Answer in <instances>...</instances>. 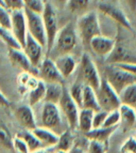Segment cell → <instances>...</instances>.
<instances>
[{
    "instance_id": "6da1fadb",
    "label": "cell",
    "mask_w": 136,
    "mask_h": 153,
    "mask_svg": "<svg viewBox=\"0 0 136 153\" xmlns=\"http://www.w3.org/2000/svg\"><path fill=\"white\" fill-rule=\"evenodd\" d=\"M77 45V30L72 22H69L58 30L51 51L58 56L70 54Z\"/></svg>"
},
{
    "instance_id": "7a4b0ae2",
    "label": "cell",
    "mask_w": 136,
    "mask_h": 153,
    "mask_svg": "<svg viewBox=\"0 0 136 153\" xmlns=\"http://www.w3.org/2000/svg\"><path fill=\"white\" fill-rule=\"evenodd\" d=\"M77 28L84 45L89 46V43L95 36H100L101 28L99 17L96 12L91 11L80 16L77 23Z\"/></svg>"
},
{
    "instance_id": "3957f363",
    "label": "cell",
    "mask_w": 136,
    "mask_h": 153,
    "mask_svg": "<svg viewBox=\"0 0 136 153\" xmlns=\"http://www.w3.org/2000/svg\"><path fill=\"white\" fill-rule=\"evenodd\" d=\"M104 78L117 93L136 82V76L115 64H108L104 70Z\"/></svg>"
},
{
    "instance_id": "277c9868",
    "label": "cell",
    "mask_w": 136,
    "mask_h": 153,
    "mask_svg": "<svg viewBox=\"0 0 136 153\" xmlns=\"http://www.w3.org/2000/svg\"><path fill=\"white\" fill-rule=\"evenodd\" d=\"M78 80L83 82L85 86H89L95 91L99 88L101 82V76L99 74L96 64L87 53H84L81 57L79 64Z\"/></svg>"
},
{
    "instance_id": "5b68a950",
    "label": "cell",
    "mask_w": 136,
    "mask_h": 153,
    "mask_svg": "<svg viewBox=\"0 0 136 153\" xmlns=\"http://www.w3.org/2000/svg\"><path fill=\"white\" fill-rule=\"evenodd\" d=\"M96 95L101 110L110 112L120 107L121 102L119 94L112 88V86L104 77L101 78L100 86L96 90Z\"/></svg>"
},
{
    "instance_id": "8992f818",
    "label": "cell",
    "mask_w": 136,
    "mask_h": 153,
    "mask_svg": "<svg viewBox=\"0 0 136 153\" xmlns=\"http://www.w3.org/2000/svg\"><path fill=\"white\" fill-rule=\"evenodd\" d=\"M44 25L46 30V38H47V51L50 53L54 44V40L58 32V17L56 8L50 2L46 1L45 8L42 13Z\"/></svg>"
},
{
    "instance_id": "52a82bcc",
    "label": "cell",
    "mask_w": 136,
    "mask_h": 153,
    "mask_svg": "<svg viewBox=\"0 0 136 153\" xmlns=\"http://www.w3.org/2000/svg\"><path fill=\"white\" fill-rule=\"evenodd\" d=\"M42 126L53 131L60 135L63 133V121H62V115L58 105L52 104V103H44L42 108V116H40Z\"/></svg>"
},
{
    "instance_id": "ba28073f",
    "label": "cell",
    "mask_w": 136,
    "mask_h": 153,
    "mask_svg": "<svg viewBox=\"0 0 136 153\" xmlns=\"http://www.w3.org/2000/svg\"><path fill=\"white\" fill-rule=\"evenodd\" d=\"M23 12H25L26 19H27L28 33L35 39L43 47H47L46 30L42 14L32 12L28 9H23Z\"/></svg>"
},
{
    "instance_id": "9c48e42d",
    "label": "cell",
    "mask_w": 136,
    "mask_h": 153,
    "mask_svg": "<svg viewBox=\"0 0 136 153\" xmlns=\"http://www.w3.org/2000/svg\"><path fill=\"white\" fill-rule=\"evenodd\" d=\"M58 107H60L61 112L65 116L66 120L68 122V126L72 131L78 128V117L80 107L76 104V102L70 97L69 90L64 86L63 94L58 102Z\"/></svg>"
},
{
    "instance_id": "30bf717a",
    "label": "cell",
    "mask_w": 136,
    "mask_h": 153,
    "mask_svg": "<svg viewBox=\"0 0 136 153\" xmlns=\"http://www.w3.org/2000/svg\"><path fill=\"white\" fill-rule=\"evenodd\" d=\"M98 9L102 14H104L111 19H113L115 23H117L124 29L129 31L133 30V27H132L130 19L124 14V11L120 10L118 7L112 4V3L105 2V1H100L98 4Z\"/></svg>"
},
{
    "instance_id": "8fae6325",
    "label": "cell",
    "mask_w": 136,
    "mask_h": 153,
    "mask_svg": "<svg viewBox=\"0 0 136 153\" xmlns=\"http://www.w3.org/2000/svg\"><path fill=\"white\" fill-rule=\"evenodd\" d=\"M11 31L18 41V43L23 48L26 43V39L28 34L27 28V19L23 10L13 11L11 12Z\"/></svg>"
},
{
    "instance_id": "7c38bea8",
    "label": "cell",
    "mask_w": 136,
    "mask_h": 153,
    "mask_svg": "<svg viewBox=\"0 0 136 153\" xmlns=\"http://www.w3.org/2000/svg\"><path fill=\"white\" fill-rule=\"evenodd\" d=\"M38 75L40 79L45 82H56L64 85V77L61 75L56 68L54 60L50 58L43 59L42 63L38 66Z\"/></svg>"
},
{
    "instance_id": "4fadbf2b",
    "label": "cell",
    "mask_w": 136,
    "mask_h": 153,
    "mask_svg": "<svg viewBox=\"0 0 136 153\" xmlns=\"http://www.w3.org/2000/svg\"><path fill=\"white\" fill-rule=\"evenodd\" d=\"M106 62L107 64L136 63V55L126 45L116 42L113 51L106 58Z\"/></svg>"
},
{
    "instance_id": "5bb4252c",
    "label": "cell",
    "mask_w": 136,
    "mask_h": 153,
    "mask_svg": "<svg viewBox=\"0 0 136 153\" xmlns=\"http://www.w3.org/2000/svg\"><path fill=\"white\" fill-rule=\"evenodd\" d=\"M44 48L45 47L40 45L32 36H30L29 33L27 34V39H26V43L23 51H25V54L27 55L28 59L30 60L32 66H34L36 69L43 61Z\"/></svg>"
},
{
    "instance_id": "9a60e30c",
    "label": "cell",
    "mask_w": 136,
    "mask_h": 153,
    "mask_svg": "<svg viewBox=\"0 0 136 153\" xmlns=\"http://www.w3.org/2000/svg\"><path fill=\"white\" fill-rule=\"evenodd\" d=\"M115 44H116V41L114 39L100 34V36H95L91 40L89 43V47L97 56L107 58L110 54L113 51Z\"/></svg>"
},
{
    "instance_id": "2e32d148",
    "label": "cell",
    "mask_w": 136,
    "mask_h": 153,
    "mask_svg": "<svg viewBox=\"0 0 136 153\" xmlns=\"http://www.w3.org/2000/svg\"><path fill=\"white\" fill-rule=\"evenodd\" d=\"M9 59L13 66H15L17 69L21 70L23 72H27L33 74V72H38V69L32 66L30 60L28 59L27 55L23 49H16V48H9Z\"/></svg>"
},
{
    "instance_id": "e0dca14e",
    "label": "cell",
    "mask_w": 136,
    "mask_h": 153,
    "mask_svg": "<svg viewBox=\"0 0 136 153\" xmlns=\"http://www.w3.org/2000/svg\"><path fill=\"white\" fill-rule=\"evenodd\" d=\"M14 116L17 122L23 126L25 130L32 131L37 126L36 125L34 112L30 105H20L17 106L14 110Z\"/></svg>"
},
{
    "instance_id": "ac0fdd59",
    "label": "cell",
    "mask_w": 136,
    "mask_h": 153,
    "mask_svg": "<svg viewBox=\"0 0 136 153\" xmlns=\"http://www.w3.org/2000/svg\"><path fill=\"white\" fill-rule=\"evenodd\" d=\"M54 63L64 79L71 76L77 69V62L70 54L58 56L54 60Z\"/></svg>"
},
{
    "instance_id": "d6986e66",
    "label": "cell",
    "mask_w": 136,
    "mask_h": 153,
    "mask_svg": "<svg viewBox=\"0 0 136 153\" xmlns=\"http://www.w3.org/2000/svg\"><path fill=\"white\" fill-rule=\"evenodd\" d=\"M32 133L36 136L38 140L42 143L43 147H54L58 141V135L53 131L49 128H43V126H36Z\"/></svg>"
},
{
    "instance_id": "ffe728a7",
    "label": "cell",
    "mask_w": 136,
    "mask_h": 153,
    "mask_svg": "<svg viewBox=\"0 0 136 153\" xmlns=\"http://www.w3.org/2000/svg\"><path fill=\"white\" fill-rule=\"evenodd\" d=\"M117 128H118V126H113V128H103L102 126L99 128H91L89 132L85 133L84 136L88 140H97L105 143V145H108L110 137L116 132Z\"/></svg>"
},
{
    "instance_id": "44dd1931",
    "label": "cell",
    "mask_w": 136,
    "mask_h": 153,
    "mask_svg": "<svg viewBox=\"0 0 136 153\" xmlns=\"http://www.w3.org/2000/svg\"><path fill=\"white\" fill-rule=\"evenodd\" d=\"M120 114V124L124 131L132 130L136 125V110L134 107L121 104L118 108Z\"/></svg>"
},
{
    "instance_id": "7402d4cb",
    "label": "cell",
    "mask_w": 136,
    "mask_h": 153,
    "mask_svg": "<svg viewBox=\"0 0 136 153\" xmlns=\"http://www.w3.org/2000/svg\"><path fill=\"white\" fill-rule=\"evenodd\" d=\"M46 84V92L44 102L52 103V104H58L62 94H63L64 85L56 84V82H45Z\"/></svg>"
},
{
    "instance_id": "603a6c76",
    "label": "cell",
    "mask_w": 136,
    "mask_h": 153,
    "mask_svg": "<svg viewBox=\"0 0 136 153\" xmlns=\"http://www.w3.org/2000/svg\"><path fill=\"white\" fill-rule=\"evenodd\" d=\"M85 109H91L93 111H99L101 110L99 106L98 100H97L96 91L91 88L89 86H84L83 91V100H82V107Z\"/></svg>"
},
{
    "instance_id": "cb8c5ba5",
    "label": "cell",
    "mask_w": 136,
    "mask_h": 153,
    "mask_svg": "<svg viewBox=\"0 0 136 153\" xmlns=\"http://www.w3.org/2000/svg\"><path fill=\"white\" fill-rule=\"evenodd\" d=\"M73 131L71 128H67L63 133H61L58 135V141L54 147L56 150L64 151V152H69L73 146H75V135Z\"/></svg>"
},
{
    "instance_id": "d4e9b609",
    "label": "cell",
    "mask_w": 136,
    "mask_h": 153,
    "mask_svg": "<svg viewBox=\"0 0 136 153\" xmlns=\"http://www.w3.org/2000/svg\"><path fill=\"white\" fill-rule=\"evenodd\" d=\"M94 112L95 111H93L91 109H85V108H81L80 111H79L78 128L83 134L89 132L93 128Z\"/></svg>"
},
{
    "instance_id": "484cf974",
    "label": "cell",
    "mask_w": 136,
    "mask_h": 153,
    "mask_svg": "<svg viewBox=\"0 0 136 153\" xmlns=\"http://www.w3.org/2000/svg\"><path fill=\"white\" fill-rule=\"evenodd\" d=\"M16 136L25 141L26 145L28 146L29 150H30V153L34 152V151L40 150V149L44 148L42 143L36 138V136L33 134L32 131H29V130L21 131V132L17 133V135Z\"/></svg>"
},
{
    "instance_id": "4316f807",
    "label": "cell",
    "mask_w": 136,
    "mask_h": 153,
    "mask_svg": "<svg viewBox=\"0 0 136 153\" xmlns=\"http://www.w3.org/2000/svg\"><path fill=\"white\" fill-rule=\"evenodd\" d=\"M46 92V84L42 79H39L35 87L30 90L29 92V105L31 107L39 103L40 101H44Z\"/></svg>"
},
{
    "instance_id": "83f0119b",
    "label": "cell",
    "mask_w": 136,
    "mask_h": 153,
    "mask_svg": "<svg viewBox=\"0 0 136 153\" xmlns=\"http://www.w3.org/2000/svg\"><path fill=\"white\" fill-rule=\"evenodd\" d=\"M121 104L128 105L131 107H136V82L128 86L119 93Z\"/></svg>"
},
{
    "instance_id": "f1b7e54d",
    "label": "cell",
    "mask_w": 136,
    "mask_h": 153,
    "mask_svg": "<svg viewBox=\"0 0 136 153\" xmlns=\"http://www.w3.org/2000/svg\"><path fill=\"white\" fill-rule=\"evenodd\" d=\"M0 146L7 150H13V137L10 130L4 122L0 119Z\"/></svg>"
},
{
    "instance_id": "f546056e",
    "label": "cell",
    "mask_w": 136,
    "mask_h": 153,
    "mask_svg": "<svg viewBox=\"0 0 136 153\" xmlns=\"http://www.w3.org/2000/svg\"><path fill=\"white\" fill-rule=\"evenodd\" d=\"M0 39L2 40V42L8 46L9 48H16V49H23L21 45L18 43L16 38L14 36L13 32L11 29L3 28L0 26Z\"/></svg>"
},
{
    "instance_id": "4dcf8cb0",
    "label": "cell",
    "mask_w": 136,
    "mask_h": 153,
    "mask_svg": "<svg viewBox=\"0 0 136 153\" xmlns=\"http://www.w3.org/2000/svg\"><path fill=\"white\" fill-rule=\"evenodd\" d=\"M84 86H85V85H84L83 82L77 79L76 82L72 84V86L70 87V89H69L70 97H72V100L76 102V104L80 107V109H81V107H82V100H83Z\"/></svg>"
},
{
    "instance_id": "1f68e13d",
    "label": "cell",
    "mask_w": 136,
    "mask_h": 153,
    "mask_svg": "<svg viewBox=\"0 0 136 153\" xmlns=\"http://www.w3.org/2000/svg\"><path fill=\"white\" fill-rule=\"evenodd\" d=\"M89 3H91V0H68L66 5L72 13H78L87 9Z\"/></svg>"
},
{
    "instance_id": "d6a6232c",
    "label": "cell",
    "mask_w": 136,
    "mask_h": 153,
    "mask_svg": "<svg viewBox=\"0 0 136 153\" xmlns=\"http://www.w3.org/2000/svg\"><path fill=\"white\" fill-rule=\"evenodd\" d=\"M120 124V114L119 110H113L107 112L105 121L103 123V128H113V126H119Z\"/></svg>"
},
{
    "instance_id": "836d02e7",
    "label": "cell",
    "mask_w": 136,
    "mask_h": 153,
    "mask_svg": "<svg viewBox=\"0 0 136 153\" xmlns=\"http://www.w3.org/2000/svg\"><path fill=\"white\" fill-rule=\"evenodd\" d=\"M45 0H23L25 9L32 11V12L42 14L45 8Z\"/></svg>"
},
{
    "instance_id": "e575fe53",
    "label": "cell",
    "mask_w": 136,
    "mask_h": 153,
    "mask_svg": "<svg viewBox=\"0 0 136 153\" xmlns=\"http://www.w3.org/2000/svg\"><path fill=\"white\" fill-rule=\"evenodd\" d=\"M108 145L97 140H89L87 146V153H106Z\"/></svg>"
},
{
    "instance_id": "d590c367",
    "label": "cell",
    "mask_w": 136,
    "mask_h": 153,
    "mask_svg": "<svg viewBox=\"0 0 136 153\" xmlns=\"http://www.w3.org/2000/svg\"><path fill=\"white\" fill-rule=\"evenodd\" d=\"M0 26L11 29V12L4 5L0 4Z\"/></svg>"
},
{
    "instance_id": "8d00e7d4",
    "label": "cell",
    "mask_w": 136,
    "mask_h": 153,
    "mask_svg": "<svg viewBox=\"0 0 136 153\" xmlns=\"http://www.w3.org/2000/svg\"><path fill=\"white\" fill-rule=\"evenodd\" d=\"M120 153H136V138L129 137L120 147Z\"/></svg>"
},
{
    "instance_id": "74e56055",
    "label": "cell",
    "mask_w": 136,
    "mask_h": 153,
    "mask_svg": "<svg viewBox=\"0 0 136 153\" xmlns=\"http://www.w3.org/2000/svg\"><path fill=\"white\" fill-rule=\"evenodd\" d=\"M107 111L104 110H99V111L94 112V118H93V128H99L103 126V123L105 121Z\"/></svg>"
},
{
    "instance_id": "f35d334b",
    "label": "cell",
    "mask_w": 136,
    "mask_h": 153,
    "mask_svg": "<svg viewBox=\"0 0 136 153\" xmlns=\"http://www.w3.org/2000/svg\"><path fill=\"white\" fill-rule=\"evenodd\" d=\"M3 5L8 9L10 12L13 11H20L25 9L23 0H2Z\"/></svg>"
},
{
    "instance_id": "ab89813d",
    "label": "cell",
    "mask_w": 136,
    "mask_h": 153,
    "mask_svg": "<svg viewBox=\"0 0 136 153\" xmlns=\"http://www.w3.org/2000/svg\"><path fill=\"white\" fill-rule=\"evenodd\" d=\"M13 150L16 153H30L28 146L26 145V143L23 139H20L17 136H15V138H13Z\"/></svg>"
},
{
    "instance_id": "60d3db41",
    "label": "cell",
    "mask_w": 136,
    "mask_h": 153,
    "mask_svg": "<svg viewBox=\"0 0 136 153\" xmlns=\"http://www.w3.org/2000/svg\"><path fill=\"white\" fill-rule=\"evenodd\" d=\"M115 65L120 66L121 69L126 70V71L130 72L131 74L136 76V63H119V64H115Z\"/></svg>"
},
{
    "instance_id": "b9f144b4",
    "label": "cell",
    "mask_w": 136,
    "mask_h": 153,
    "mask_svg": "<svg viewBox=\"0 0 136 153\" xmlns=\"http://www.w3.org/2000/svg\"><path fill=\"white\" fill-rule=\"evenodd\" d=\"M0 105L3 106V107H9V106L11 105L10 101L7 99V97H5L1 91H0Z\"/></svg>"
},
{
    "instance_id": "7bdbcfd3",
    "label": "cell",
    "mask_w": 136,
    "mask_h": 153,
    "mask_svg": "<svg viewBox=\"0 0 136 153\" xmlns=\"http://www.w3.org/2000/svg\"><path fill=\"white\" fill-rule=\"evenodd\" d=\"M68 153H87V151L84 150L80 145H76L75 143V146H73L72 148H71V150Z\"/></svg>"
},
{
    "instance_id": "ee69618b",
    "label": "cell",
    "mask_w": 136,
    "mask_h": 153,
    "mask_svg": "<svg viewBox=\"0 0 136 153\" xmlns=\"http://www.w3.org/2000/svg\"><path fill=\"white\" fill-rule=\"evenodd\" d=\"M126 3L128 4V7L131 9V11L136 14V0H124Z\"/></svg>"
},
{
    "instance_id": "f6af8a7d",
    "label": "cell",
    "mask_w": 136,
    "mask_h": 153,
    "mask_svg": "<svg viewBox=\"0 0 136 153\" xmlns=\"http://www.w3.org/2000/svg\"><path fill=\"white\" fill-rule=\"evenodd\" d=\"M56 2L58 3V4H61V5H66L67 4V2H68V0H56Z\"/></svg>"
},
{
    "instance_id": "bcb514c9",
    "label": "cell",
    "mask_w": 136,
    "mask_h": 153,
    "mask_svg": "<svg viewBox=\"0 0 136 153\" xmlns=\"http://www.w3.org/2000/svg\"><path fill=\"white\" fill-rule=\"evenodd\" d=\"M31 153H47V152H46V151H44L43 149H40V150L34 151V152H31Z\"/></svg>"
},
{
    "instance_id": "7dc6e473",
    "label": "cell",
    "mask_w": 136,
    "mask_h": 153,
    "mask_svg": "<svg viewBox=\"0 0 136 153\" xmlns=\"http://www.w3.org/2000/svg\"><path fill=\"white\" fill-rule=\"evenodd\" d=\"M0 4L3 5V1H2V0H0Z\"/></svg>"
},
{
    "instance_id": "c3c4849f",
    "label": "cell",
    "mask_w": 136,
    "mask_h": 153,
    "mask_svg": "<svg viewBox=\"0 0 136 153\" xmlns=\"http://www.w3.org/2000/svg\"><path fill=\"white\" fill-rule=\"evenodd\" d=\"M99 1H104V0H99Z\"/></svg>"
},
{
    "instance_id": "681fc988",
    "label": "cell",
    "mask_w": 136,
    "mask_h": 153,
    "mask_svg": "<svg viewBox=\"0 0 136 153\" xmlns=\"http://www.w3.org/2000/svg\"><path fill=\"white\" fill-rule=\"evenodd\" d=\"M134 137H135V138H136V134H135V136H134Z\"/></svg>"
},
{
    "instance_id": "f907efd6",
    "label": "cell",
    "mask_w": 136,
    "mask_h": 153,
    "mask_svg": "<svg viewBox=\"0 0 136 153\" xmlns=\"http://www.w3.org/2000/svg\"><path fill=\"white\" fill-rule=\"evenodd\" d=\"M45 1H46V0H45Z\"/></svg>"
}]
</instances>
